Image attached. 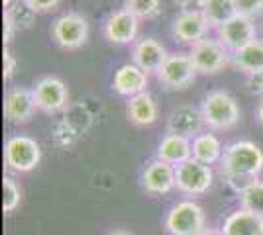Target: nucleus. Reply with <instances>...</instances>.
<instances>
[{
  "label": "nucleus",
  "mask_w": 263,
  "mask_h": 235,
  "mask_svg": "<svg viewBox=\"0 0 263 235\" xmlns=\"http://www.w3.org/2000/svg\"><path fill=\"white\" fill-rule=\"evenodd\" d=\"M220 170L232 190L241 194L255 180H259L257 177L263 170V151L253 141H234L224 149Z\"/></svg>",
  "instance_id": "nucleus-1"
},
{
  "label": "nucleus",
  "mask_w": 263,
  "mask_h": 235,
  "mask_svg": "<svg viewBox=\"0 0 263 235\" xmlns=\"http://www.w3.org/2000/svg\"><path fill=\"white\" fill-rule=\"evenodd\" d=\"M200 114L204 118V125L214 132L232 130L240 122V106L236 98L226 90H212L204 96L200 104Z\"/></svg>",
  "instance_id": "nucleus-2"
},
{
  "label": "nucleus",
  "mask_w": 263,
  "mask_h": 235,
  "mask_svg": "<svg viewBox=\"0 0 263 235\" xmlns=\"http://www.w3.org/2000/svg\"><path fill=\"white\" fill-rule=\"evenodd\" d=\"M165 229L169 235H200L206 229L204 210L193 200L179 202L165 216Z\"/></svg>",
  "instance_id": "nucleus-3"
},
{
  "label": "nucleus",
  "mask_w": 263,
  "mask_h": 235,
  "mask_svg": "<svg viewBox=\"0 0 263 235\" xmlns=\"http://www.w3.org/2000/svg\"><path fill=\"white\" fill-rule=\"evenodd\" d=\"M191 59L200 75H216L232 63V53L218 41V37H204L191 45Z\"/></svg>",
  "instance_id": "nucleus-4"
},
{
  "label": "nucleus",
  "mask_w": 263,
  "mask_h": 235,
  "mask_svg": "<svg viewBox=\"0 0 263 235\" xmlns=\"http://www.w3.org/2000/svg\"><path fill=\"white\" fill-rule=\"evenodd\" d=\"M40 143L28 135H12L4 143V163L14 173H30L40 165Z\"/></svg>",
  "instance_id": "nucleus-5"
},
{
  "label": "nucleus",
  "mask_w": 263,
  "mask_h": 235,
  "mask_svg": "<svg viewBox=\"0 0 263 235\" xmlns=\"http://www.w3.org/2000/svg\"><path fill=\"white\" fill-rule=\"evenodd\" d=\"M51 37L65 51L81 49L88 39V22L77 12H67L53 22Z\"/></svg>",
  "instance_id": "nucleus-6"
},
{
  "label": "nucleus",
  "mask_w": 263,
  "mask_h": 235,
  "mask_svg": "<svg viewBox=\"0 0 263 235\" xmlns=\"http://www.w3.org/2000/svg\"><path fill=\"white\" fill-rule=\"evenodd\" d=\"M167 90H185L197 77V69L189 53H169L163 67L155 75Z\"/></svg>",
  "instance_id": "nucleus-7"
},
{
  "label": "nucleus",
  "mask_w": 263,
  "mask_h": 235,
  "mask_svg": "<svg viewBox=\"0 0 263 235\" xmlns=\"http://www.w3.org/2000/svg\"><path fill=\"white\" fill-rule=\"evenodd\" d=\"M32 92L35 108L44 114L63 112L69 104V90L65 82L57 77H42L33 84Z\"/></svg>",
  "instance_id": "nucleus-8"
},
{
  "label": "nucleus",
  "mask_w": 263,
  "mask_h": 235,
  "mask_svg": "<svg viewBox=\"0 0 263 235\" xmlns=\"http://www.w3.org/2000/svg\"><path fill=\"white\" fill-rule=\"evenodd\" d=\"M177 190L186 196H200L212 186V168L195 159H189L183 165L175 167Z\"/></svg>",
  "instance_id": "nucleus-9"
},
{
  "label": "nucleus",
  "mask_w": 263,
  "mask_h": 235,
  "mask_svg": "<svg viewBox=\"0 0 263 235\" xmlns=\"http://www.w3.org/2000/svg\"><path fill=\"white\" fill-rule=\"evenodd\" d=\"M216 35H218L220 44L224 45L230 53H236L238 49L257 39V28H255L253 20L236 14L232 20H228L224 26H220L216 30Z\"/></svg>",
  "instance_id": "nucleus-10"
},
{
  "label": "nucleus",
  "mask_w": 263,
  "mask_h": 235,
  "mask_svg": "<svg viewBox=\"0 0 263 235\" xmlns=\"http://www.w3.org/2000/svg\"><path fill=\"white\" fill-rule=\"evenodd\" d=\"M104 37L108 39L110 44L114 45H128L134 44L138 32H140V20L130 14L128 10H116L112 12L106 22H104Z\"/></svg>",
  "instance_id": "nucleus-11"
},
{
  "label": "nucleus",
  "mask_w": 263,
  "mask_h": 235,
  "mask_svg": "<svg viewBox=\"0 0 263 235\" xmlns=\"http://www.w3.org/2000/svg\"><path fill=\"white\" fill-rule=\"evenodd\" d=\"M210 24L200 10H183L173 20V35L181 44L195 45L200 39L209 37Z\"/></svg>",
  "instance_id": "nucleus-12"
},
{
  "label": "nucleus",
  "mask_w": 263,
  "mask_h": 235,
  "mask_svg": "<svg viewBox=\"0 0 263 235\" xmlns=\"http://www.w3.org/2000/svg\"><path fill=\"white\" fill-rule=\"evenodd\" d=\"M167 57H169L167 49L152 37L140 39L132 47V63L138 65L147 75H157L167 61Z\"/></svg>",
  "instance_id": "nucleus-13"
},
{
  "label": "nucleus",
  "mask_w": 263,
  "mask_h": 235,
  "mask_svg": "<svg viewBox=\"0 0 263 235\" xmlns=\"http://www.w3.org/2000/svg\"><path fill=\"white\" fill-rule=\"evenodd\" d=\"M142 186L145 192L149 194H167L173 188H177L175 179V167L165 163L161 159L152 161L142 175Z\"/></svg>",
  "instance_id": "nucleus-14"
},
{
  "label": "nucleus",
  "mask_w": 263,
  "mask_h": 235,
  "mask_svg": "<svg viewBox=\"0 0 263 235\" xmlns=\"http://www.w3.org/2000/svg\"><path fill=\"white\" fill-rule=\"evenodd\" d=\"M35 100L33 92L24 87H14L8 90L4 98V116L12 123H26L30 122L35 114Z\"/></svg>",
  "instance_id": "nucleus-15"
},
{
  "label": "nucleus",
  "mask_w": 263,
  "mask_h": 235,
  "mask_svg": "<svg viewBox=\"0 0 263 235\" xmlns=\"http://www.w3.org/2000/svg\"><path fill=\"white\" fill-rule=\"evenodd\" d=\"M147 73H143L142 69L134 63H124L122 67H118V71L114 73L112 78V89L116 94L132 98L145 92L147 89Z\"/></svg>",
  "instance_id": "nucleus-16"
},
{
  "label": "nucleus",
  "mask_w": 263,
  "mask_h": 235,
  "mask_svg": "<svg viewBox=\"0 0 263 235\" xmlns=\"http://www.w3.org/2000/svg\"><path fill=\"white\" fill-rule=\"evenodd\" d=\"M204 125V118L200 110L193 106H179L169 114L167 120V132L175 135H183L189 139H195Z\"/></svg>",
  "instance_id": "nucleus-17"
},
{
  "label": "nucleus",
  "mask_w": 263,
  "mask_h": 235,
  "mask_svg": "<svg viewBox=\"0 0 263 235\" xmlns=\"http://www.w3.org/2000/svg\"><path fill=\"white\" fill-rule=\"evenodd\" d=\"M157 159L165 163L179 167L185 161L193 159V139L183 137V135L167 134L157 145Z\"/></svg>",
  "instance_id": "nucleus-18"
},
{
  "label": "nucleus",
  "mask_w": 263,
  "mask_h": 235,
  "mask_svg": "<svg viewBox=\"0 0 263 235\" xmlns=\"http://www.w3.org/2000/svg\"><path fill=\"white\" fill-rule=\"evenodd\" d=\"M126 114H128L130 123L138 125V127H145V125H152V123L157 122L159 108H157V102H155L154 96L145 90V92L138 94V96L128 98Z\"/></svg>",
  "instance_id": "nucleus-19"
},
{
  "label": "nucleus",
  "mask_w": 263,
  "mask_h": 235,
  "mask_svg": "<svg viewBox=\"0 0 263 235\" xmlns=\"http://www.w3.org/2000/svg\"><path fill=\"white\" fill-rule=\"evenodd\" d=\"M222 235H263V218L240 208L224 220Z\"/></svg>",
  "instance_id": "nucleus-20"
},
{
  "label": "nucleus",
  "mask_w": 263,
  "mask_h": 235,
  "mask_svg": "<svg viewBox=\"0 0 263 235\" xmlns=\"http://www.w3.org/2000/svg\"><path fill=\"white\" fill-rule=\"evenodd\" d=\"M224 147L214 134H198L193 139V159L202 165H216L222 161Z\"/></svg>",
  "instance_id": "nucleus-21"
},
{
  "label": "nucleus",
  "mask_w": 263,
  "mask_h": 235,
  "mask_svg": "<svg viewBox=\"0 0 263 235\" xmlns=\"http://www.w3.org/2000/svg\"><path fill=\"white\" fill-rule=\"evenodd\" d=\"M232 65L241 73L252 75L263 71V39H255L250 45L232 53Z\"/></svg>",
  "instance_id": "nucleus-22"
},
{
  "label": "nucleus",
  "mask_w": 263,
  "mask_h": 235,
  "mask_svg": "<svg viewBox=\"0 0 263 235\" xmlns=\"http://www.w3.org/2000/svg\"><path fill=\"white\" fill-rule=\"evenodd\" d=\"M200 12L210 24V28H216V30L238 14L234 0H204L200 6Z\"/></svg>",
  "instance_id": "nucleus-23"
},
{
  "label": "nucleus",
  "mask_w": 263,
  "mask_h": 235,
  "mask_svg": "<svg viewBox=\"0 0 263 235\" xmlns=\"http://www.w3.org/2000/svg\"><path fill=\"white\" fill-rule=\"evenodd\" d=\"M4 16L10 20L12 26H14L16 30H30L33 26V22H35V12H33L24 0L14 2L10 8H6V10H4Z\"/></svg>",
  "instance_id": "nucleus-24"
},
{
  "label": "nucleus",
  "mask_w": 263,
  "mask_h": 235,
  "mask_svg": "<svg viewBox=\"0 0 263 235\" xmlns=\"http://www.w3.org/2000/svg\"><path fill=\"white\" fill-rule=\"evenodd\" d=\"M240 206L248 212L263 218V180H255L240 194Z\"/></svg>",
  "instance_id": "nucleus-25"
},
{
  "label": "nucleus",
  "mask_w": 263,
  "mask_h": 235,
  "mask_svg": "<svg viewBox=\"0 0 263 235\" xmlns=\"http://www.w3.org/2000/svg\"><path fill=\"white\" fill-rule=\"evenodd\" d=\"M124 10L138 20H152L161 12V0H124Z\"/></svg>",
  "instance_id": "nucleus-26"
},
{
  "label": "nucleus",
  "mask_w": 263,
  "mask_h": 235,
  "mask_svg": "<svg viewBox=\"0 0 263 235\" xmlns=\"http://www.w3.org/2000/svg\"><path fill=\"white\" fill-rule=\"evenodd\" d=\"M20 200H22V190H20L18 182L10 177H4V180H2V208H4V212H14L18 208Z\"/></svg>",
  "instance_id": "nucleus-27"
},
{
  "label": "nucleus",
  "mask_w": 263,
  "mask_h": 235,
  "mask_svg": "<svg viewBox=\"0 0 263 235\" xmlns=\"http://www.w3.org/2000/svg\"><path fill=\"white\" fill-rule=\"evenodd\" d=\"M234 2L238 14L250 20H255L263 14V0H234Z\"/></svg>",
  "instance_id": "nucleus-28"
},
{
  "label": "nucleus",
  "mask_w": 263,
  "mask_h": 235,
  "mask_svg": "<svg viewBox=\"0 0 263 235\" xmlns=\"http://www.w3.org/2000/svg\"><path fill=\"white\" fill-rule=\"evenodd\" d=\"M35 14H45V12H51L59 6L61 0H24Z\"/></svg>",
  "instance_id": "nucleus-29"
},
{
  "label": "nucleus",
  "mask_w": 263,
  "mask_h": 235,
  "mask_svg": "<svg viewBox=\"0 0 263 235\" xmlns=\"http://www.w3.org/2000/svg\"><path fill=\"white\" fill-rule=\"evenodd\" d=\"M248 90L263 98V71L248 75Z\"/></svg>",
  "instance_id": "nucleus-30"
},
{
  "label": "nucleus",
  "mask_w": 263,
  "mask_h": 235,
  "mask_svg": "<svg viewBox=\"0 0 263 235\" xmlns=\"http://www.w3.org/2000/svg\"><path fill=\"white\" fill-rule=\"evenodd\" d=\"M16 71V59L12 57L8 47H4V80H10Z\"/></svg>",
  "instance_id": "nucleus-31"
},
{
  "label": "nucleus",
  "mask_w": 263,
  "mask_h": 235,
  "mask_svg": "<svg viewBox=\"0 0 263 235\" xmlns=\"http://www.w3.org/2000/svg\"><path fill=\"white\" fill-rule=\"evenodd\" d=\"M175 2L181 4L185 10H200V6H202L204 0H175Z\"/></svg>",
  "instance_id": "nucleus-32"
},
{
  "label": "nucleus",
  "mask_w": 263,
  "mask_h": 235,
  "mask_svg": "<svg viewBox=\"0 0 263 235\" xmlns=\"http://www.w3.org/2000/svg\"><path fill=\"white\" fill-rule=\"evenodd\" d=\"M16 32V28L12 26V22L4 16V45H8L10 44V39H12V34Z\"/></svg>",
  "instance_id": "nucleus-33"
},
{
  "label": "nucleus",
  "mask_w": 263,
  "mask_h": 235,
  "mask_svg": "<svg viewBox=\"0 0 263 235\" xmlns=\"http://www.w3.org/2000/svg\"><path fill=\"white\" fill-rule=\"evenodd\" d=\"M255 118H257V122H259L263 125V98L259 100L257 108H255Z\"/></svg>",
  "instance_id": "nucleus-34"
},
{
  "label": "nucleus",
  "mask_w": 263,
  "mask_h": 235,
  "mask_svg": "<svg viewBox=\"0 0 263 235\" xmlns=\"http://www.w3.org/2000/svg\"><path fill=\"white\" fill-rule=\"evenodd\" d=\"M200 235H222V229H212V227H206Z\"/></svg>",
  "instance_id": "nucleus-35"
},
{
  "label": "nucleus",
  "mask_w": 263,
  "mask_h": 235,
  "mask_svg": "<svg viewBox=\"0 0 263 235\" xmlns=\"http://www.w3.org/2000/svg\"><path fill=\"white\" fill-rule=\"evenodd\" d=\"M108 235H132L130 231H124V229H114L112 233H108Z\"/></svg>",
  "instance_id": "nucleus-36"
},
{
  "label": "nucleus",
  "mask_w": 263,
  "mask_h": 235,
  "mask_svg": "<svg viewBox=\"0 0 263 235\" xmlns=\"http://www.w3.org/2000/svg\"><path fill=\"white\" fill-rule=\"evenodd\" d=\"M16 0H2V4H4V8H10L12 4H14Z\"/></svg>",
  "instance_id": "nucleus-37"
}]
</instances>
